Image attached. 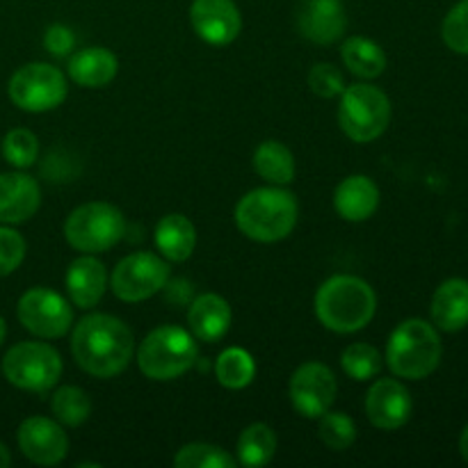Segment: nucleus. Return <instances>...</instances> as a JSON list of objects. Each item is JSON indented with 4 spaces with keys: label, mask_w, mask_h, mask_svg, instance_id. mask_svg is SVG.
I'll list each match as a JSON object with an SVG mask.
<instances>
[{
    "label": "nucleus",
    "mask_w": 468,
    "mask_h": 468,
    "mask_svg": "<svg viewBox=\"0 0 468 468\" xmlns=\"http://www.w3.org/2000/svg\"><path fill=\"white\" fill-rule=\"evenodd\" d=\"M190 23L197 35L215 48L233 44L242 30L240 9L233 0H195Z\"/></svg>",
    "instance_id": "nucleus-13"
},
{
    "label": "nucleus",
    "mask_w": 468,
    "mask_h": 468,
    "mask_svg": "<svg viewBox=\"0 0 468 468\" xmlns=\"http://www.w3.org/2000/svg\"><path fill=\"white\" fill-rule=\"evenodd\" d=\"M347 27L341 0H302L297 9V30L314 44H336Z\"/></svg>",
    "instance_id": "nucleus-16"
},
{
    "label": "nucleus",
    "mask_w": 468,
    "mask_h": 468,
    "mask_svg": "<svg viewBox=\"0 0 468 468\" xmlns=\"http://www.w3.org/2000/svg\"><path fill=\"white\" fill-rule=\"evenodd\" d=\"M174 466L178 468H233L236 460L210 443H187L174 457Z\"/></svg>",
    "instance_id": "nucleus-30"
},
{
    "label": "nucleus",
    "mask_w": 468,
    "mask_h": 468,
    "mask_svg": "<svg viewBox=\"0 0 468 468\" xmlns=\"http://www.w3.org/2000/svg\"><path fill=\"white\" fill-rule=\"evenodd\" d=\"M356 425L343 411H324L320 416V441L332 451H346L355 443Z\"/></svg>",
    "instance_id": "nucleus-31"
},
{
    "label": "nucleus",
    "mask_w": 468,
    "mask_h": 468,
    "mask_svg": "<svg viewBox=\"0 0 468 468\" xmlns=\"http://www.w3.org/2000/svg\"><path fill=\"white\" fill-rule=\"evenodd\" d=\"M443 347L437 329L420 318H410L393 329L387 346V361L393 375L425 379L439 368Z\"/></svg>",
    "instance_id": "nucleus-4"
},
{
    "label": "nucleus",
    "mask_w": 468,
    "mask_h": 468,
    "mask_svg": "<svg viewBox=\"0 0 468 468\" xmlns=\"http://www.w3.org/2000/svg\"><path fill=\"white\" fill-rule=\"evenodd\" d=\"M67 291L69 300L78 306V309H94L105 295L108 288V272H105L103 263L94 256H82L76 259L67 270Z\"/></svg>",
    "instance_id": "nucleus-18"
},
{
    "label": "nucleus",
    "mask_w": 468,
    "mask_h": 468,
    "mask_svg": "<svg viewBox=\"0 0 468 468\" xmlns=\"http://www.w3.org/2000/svg\"><path fill=\"white\" fill-rule=\"evenodd\" d=\"M288 393H291V402L297 414L304 419H320L324 411L332 410L338 384L327 366L309 361L292 373Z\"/></svg>",
    "instance_id": "nucleus-12"
},
{
    "label": "nucleus",
    "mask_w": 468,
    "mask_h": 468,
    "mask_svg": "<svg viewBox=\"0 0 468 468\" xmlns=\"http://www.w3.org/2000/svg\"><path fill=\"white\" fill-rule=\"evenodd\" d=\"M432 323L441 332H460L468 324V282L448 279L432 297Z\"/></svg>",
    "instance_id": "nucleus-22"
},
{
    "label": "nucleus",
    "mask_w": 468,
    "mask_h": 468,
    "mask_svg": "<svg viewBox=\"0 0 468 468\" xmlns=\"http://www.w3.org/2000/svg\"><path fill=\"white\" fill-rule=\"evenodd\" d=\"M73 46H76V37H73L71 27L62 26V23H53V26L46 27L44 48L50 55H55V58H67V55L73 53Z\"/></svg>",
    "instance_id": "nucleus-36"
},
{
    "label": "nucleus",
    "mask_w": 468,
    "mask_h": 468,
    "mask_svg": "<svg viewBox=\"0 0 468 468\" xmlns=\"http://www.w3.org/2000/svg\"><path fill=\"white\" fill-rule=\"evenodd\" d=\"M39 183L23 172L0 174V222H27L39 210Z\"/></svg>",
    "instance_id": "nucleus-17"
},
{
    "label": "nucleus",
    "mask_w": 468,
    "mask_h": 468,
    "mask_svg": "<svg viewBox=\"0 0 468 468\" xmlns=\"http://www.w3.org/2000/svg\"><path fill=\"white\" fill-rule=\"evenodd\" d=\"M391 123V101L379 87L368 82L347 85L338 103V126L352 142L368 144Z\"/></svg>",
    "instance_id": "nucleus-6"
},
{
    "label": "nucleus",
    "mask_w": 468,
    "mask_h": 468,
    "mask_svg": "<svg viewBox=\"0 0 468 468\" xmlns=\"http://www.w3.org/2000/svg\"><path fill=\"white\" fill-rule=\"evenodd\" d=\"M341 59L347 71L355 73L361 80H373L382 76L387 69V55L378 41L368 37H350L341 46Z\"/></svg>",
    "instance_id": "nucleus-24"
},
{
    "label": "nucleus",
    "mask_w": 468,
    "mask_h": 468,
    "mask_svg": "<svg viewBox=\"0 0 468 468\" xmlns=\"http://www.w3.org/2000/svg\"><path fill=\"white\" fill-rule=\"evenodd\" d=\"M231 320V306H229L224 297L215 295V292L199 295L192 302L190 311H187V323H190L192 336L204 343H215L227 336Z\"/></svg>",
    "instance_id": "nucleus-19"
},
{
    "label": "nucleus",
    "mask_w": 468,
    "mask_h": 468,
    "mask_svg": "<svg viewBox=\"0 0 468 468\" xmlns=\"http://www.w3.org/2000/svg\"><path fill=\"white\" fill-rule=\"evenodd\" d=\"M411 411H414L411 393L398 379H379L366 396V416L378 430L391 432L402 428L411 419Z\"/></svg>",
    "instance_id": "nucleus-15"
},
{
    "label": "nucleus",
    "mask_w": 468,
    "mask_h": 468,
    "mask_svg": "<svg viewBox=\"0 0 468 468\" xmlns=\"http://www.w3.org/2000/svg\"><path fill=\"white\" fill-rule=\"evenodd\" d=\"M5 336H7V324H5V320H3V315H0V346H3V341H5Z\"/></svg>",
    "instance_id": "nucleus-39"
},
{
    "label": "nucleus",
    "mask_w": 468,
    "mask_h": 468,
    "mask_svg": "<svg viewBox=\"0 0 468 468\" xmlns=\"http://www.w3.org/2000/svg\"><path fill=\"white\" fill-rule=\"evenodd\" d=\"M50 410H53L58 423L67 425V428H78L90 419L91 400L80 387H62L53 393Z\"/></svg>",
    "instance_id": "nucleus-28"
},
{
    "label": "nucleus",
    "mask_w": 468,
    "mask_h": 468,
    "mask_svg": "<svg viewBox=\"0 0 468 468\" xmlns=\"http://www.w3.org/2000/svg\"><path fill=\"white\" fill-rule=\"evenodd\" d=\"M126 236V219L117 206L108 201H90L73 210L64 222V238L82 254H101L112 250Z\"/></svg>",
    "instance_id": "nucleus-7"
},
{
    "label": "nucleus",
    "mask_w": 468,
    "mask_h": 468,
    "mask_svg": "<svg viewBox=\"0 0 468 468\" xmlns=\"http://www.w3.org/2000/svg\"><path fill=\"white\" fill-rule=\"evenodd\" d=\"M378 311V297L368 282L352 274L329 277L315 292V315L336 334H355L368 327Z\"/></svg>",
    "instance_id": "nucleus-2"
},
{
    "label": "nucleus",
    "mask_w": 468,
    "mask_h": 468,
    "mask_svg": "<svg viewBox=\"0 0 468 468\" xmlns=\"http://www.w3.org/2000/svg\"><path fill=\"white\" fill-rule=\"evenodd\" d=\"M119 71V59L112 50L103 46L82 48L69 58V78L87 90H101L114 80Z\"/></svg>",
    "instance_id": "nucleus-21"
},
{
    "label": "nucleus",
    "mask_w": 468,
    "mask_h": 468,
    "mask_svg": "<svg viewBox=\"0 0 468 468\" xmlns=\"http://www.w3.org/2000/svg\"><path fill=\"white\" fill-rule=\"evenodd\" d=\"M67 91L64 73L46 62L26 64L9 78L7 85L12 103L26 112H48L59 108L67 99Z\"/></svg>",
    "instance_id": "nucleus-9"
},
{
    "label": "nucleus",
    "mask_w": 468,
    "mask_h": 468,
    "mask_svg": "<svg viewBox=\"0 0 468 468\" xmlns=\"http://www.w3.org/2000/svg\"><path fill=\"white\" fill-rule=\"evenodd\" d=\"M26 259V240L18 231L0 227V277L12 274Z\"/></svg>",
    "instance_id": "nucleus-35"
},
{
    "label": "nucleus",
    "mask_w": 468,
    "mask_h": 468,
    "mask_svg": "<svg viewBox=\"0 0 468 468\" xmlns=\"http://www.w3.org/2000/svg\"><path fill=\"white\" fill-rule=\"evenodd\" d=\"M195 336L174 324L154 329L137 350V366L142 375L154 382H172L183 378L197 364Z\"/></svg>",
    "instance_id": "nucleus-5"
},
{
    "label": "nucleus",
    "mask_w": 468,
    "mask_h": 468,
    "mask_svg": "<svg viewBox=\"0 0 468 468\" xmlns=\"http://www.w3.org/2000/svg\"><path fill=\"white\" fill-rule=\"evenodd\" d=\"M254 356L242 347H229L215 361V378L224 388H231V391L250 387L254 382Z\"/></svg>",
    "instance_id": "nucleus-27"
},
{
    "label": "nucleus",
    "mask_w": 468,
    "mask_h": 468,
    "mask_svg": "<svg viewBox=\"0 0 468 468\" xmlns=\"http://www.w3.org/2000/svg\"><path fill=\"white\" fill-rule=\"evenodd\" d=\"M169 282V265L151 251H135L126 256L114 268L110 286L114 295L123 302H144L158 295Z\"/></svg>",
    "instance_id": "nucleus-10"
},
{
    "label": "nucleus",
    "mask_w": 468,
    "mask_h": 468,
    "mask_svg": "<svg viewBox=\"0 0 468 468\" xmlns=\"http://www.w3.org/2000/svg\"><path fill=\"white\" fill-rule=\"evenodd\" d=\"M309 87L320 99H336V96L343 94L347 85L341 69L329 62H320L309 71Z\"/></svg>",
    "instance_id": "nucleus-34"
},
{
    "label": "nucleus",
    "mask_w": 468,
    "mask_h": 468,
    "mask_svg": "<svg viewBox=\"0 0 468 468\" xmlns=\"http://www.w3.org/2000/svg\"><path fill=\"white\" fill-rule=\"evenodd\" d=\"M76 364L91 378L110 379L128 368L135 352V338L119 318L108 314L85 315L71 336Z\"/></svg>",
    "instance_id": "nucleus-1"
},
{
    "label": "nucleus",
    "mask_w": 468,
    "mask_h": 468,
    "mask_svg": "<svg viewBox=\"0 0 468 468\" xmlns=\"http://www.w3.org/2000/svg\"><path fill=\"white\" fill-rule=\"evenodd\" d=\"M441 37L455 53L468 55V0H462L443 18Z\"/></svg>",
    "instance_id": "nucleus-33"
},
{
    "label": "nucleus",
    "mask_w": 468,
    "mask_h": 468,
    "mask_svg": "<svg viewBox=\"0 0 468 468\" xmlns=\"http://www.w3.org/2000/svg\"><path fill=\"white\" fill-rule=\"evenodd\" d=\"M18 323L37 338H62L73 324V311L59 292L48 288H30L16 306Z\"/></svg>",
    "instance_id": "nucleus-11"
},
{
    "label": "nucleus",
    "mask_w": 468,
    "mask_h": 468,
    "mask_svg": "<svg viewBox=\"0 0 468 468\" xmlns=\"http://www.w3.org/2000/svg\"><path fill=\"white\" fill-rule=\"evenodd\" d=\"M379 206V187L373 178L352 174L346 181L338 183L334 192V208L347 222H364L373 218Z\"/></svg>",
    "instance_id": "nucleus-20"
},
{
    "label": "nucleus",
    "mask_w": 468,
    "mask_h": 468,
    "mask_svg": "<svg viewBox=\"0 0 468 468\" xmlns=\"http://www.w3.org/2000/svg\"><path fill=\"white\" fill-rule=\"evenodd\" d=\"M341 366L350 379L368 382V379L378 378L382 370V356H379V350H375L368 343H352L343 350Z\"/></svg>",
    "instance_id": "nucleus-29"
},
{
    "label": "nucleus",
    "mask_w": 468,
    "mask_h": 468,
    "mask_svg": "<svg viewBox=\"0 0 468 468\" xmlns=\"http://www.w3.org/2000/svg\"><path fill=\"white\" fill-rule=\"evenodd\" d=\"M3 155L12 167H30L37 160V155H39V142H37V135L32 131H27V128H14V131H9L7 135H5Z\"/></svg>",
    "instance_id": "nucleus-32"
},
{
    "label": "nucleus",
    "mask_w": 468,
    "mask_h": 468,
    "mask_svg": "<svg viewBox=\"0 0 468 468\" xmlns=\"http://www.w3.org/2000/svg\"><path fill=\"white\" fill-rule=\"evenodd\" d=\"M254 169L270 186H288L295 178V158L286 144L265 140L254 154Z\"/></svg>",
    "instance_id": "nucleus-25"
},
{
    "label": "nucleus",
    "mask_w": 468,
    "mask_h": 468,
    "mask_svg": "<svg viewBox=\"0 0 468 468\" xmlns=\"http://www.w3.org/2000/svg\"><path fill=\"white\" fill-rule=\"evenodd\" d=\"M3 373L16 388L46 393L62 378V356L48 343L23 341L9 347L3 359Z\"/></svg>",
    "instance_id": "nucleus-8"
},
{
    "label": "nucleus",
    "mask_w": 468,
    "mask_h": 468,
    "mask_svg": "<svg viewBox=\"0 0 468 468\" xmlns=\"http://www.w3.org/2000/svg\"><path fill=\"white\" fill-rule=\"evenodd\" d=\"M277 452V437L274 430L265 423H254L242 430L238 439V462L242 466H265L272 462Z\"/></svg>",
    "instance_id": "nucleus-26"
},
{
    "label": "nucleus",
    "mask_w": 468,
    "mask_h": 468,
    "mask_svg": "<svg viewBox=\"0 0 468 468\" xmlns=\"http://www.w3.org/2000/svg\"><path fill=\"white\" fill-rule=\"evenodd\" d=\"M300 215L297 199L282 187H259L238 201L236 224L250 240L279 242L292 233Z\"/></svg>",
    "instance_id": "nucleus-3"
},
{
    "label": "nucleus",
    "mask_w": 468,
    "mask_h": 468,
    "mask_svg": "<svg viewBox=\"0 0 468 468\" xmlns=\"http://www.w3.org/2000/svg\"><path fill=\"white\" fill-rule=\"evenodd\" d=\"M18 448L32 464L55 466L67 457L69 437L62 425L55 420L46 416H32L18 428Z\"/></svg>",
    "instance_id": "nucleus-14"
},
{
    "label": "nucleus",
    "mask_w": 468,
    "mask_h": 468,
    "mask_svg": "<svg viewBox=\"0 0 468 468\" xmlns=\"http://www.w3.org/2000/svg\"><path fill=\"white\" fill-rule=\"evenodd\" d=\"M155 247L165 261L183 263L192 256L197 247V229L186 215L169 213L155 227Z\"/></svg>",
    "instance_id": "nucleus-23"
},
{
    "label": "nucleus",
    "mask_w": 468,
    "mask_h": 468,
    "mask_svg": "<svg viewBox=\"0 0 468 468\" xmlns=\"http://www.w3.org/2000/svg\"><path fill=\"white\" fill-rule=\"evenodd\" d=\"M9 464H12V455H9L7 448L0 443V468H7Z\"/></svg>",
    "instance_id": "nucleus-38"
},
{
    "label": "nucleus",
    "mask_w": 468,
    "mask_h": 468,
    "mask_svg": "<svg viewBox=\"0 0 468 468\" xmlns=\"http://www.w3.org/2000/svg\"><path fill=\"white\" fill-rule=\"evenodd\" d=\"M460 452H462V457H464V460L468 462V425H466L464 432H462V437H460Z\"/></svg>",
    "instance_id": "nucleus-37"
}]
</instances>
